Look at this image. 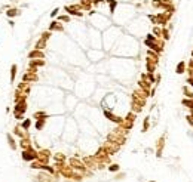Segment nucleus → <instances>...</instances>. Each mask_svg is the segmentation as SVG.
I'll list each match as a JSON object with an SVG mask.
<instances>
[{
    "instance_id": "1",
    "label": "nucleus",
    "mask_w": 193,
    "mask_h": 182,
    "mask_svg": "<svg viewBox=\"0 0 193 182\" xmlns=\"http://www.w3.org/2000/svg\"><path fill=\"white\" fill-rule=\"evenodd\" d=\"M21 157H22V160L24 161H34V160H37V151L34 150L33 147L27 148V150H22L21 151Z\"/></svg>"
},
{
    "instance_id": "2",
    "label": "nucleus",
    "mask_w": 193,
    "mask_h": 182,
    "mask_svg": "<svg viewBox=\"0 0 193 182\" xmlns=\"http://www.w3.org/2000/svg\"><path fill=\"white\" fill-rule=\"evenodd\" d=\"M27 111V96H24L21 101L15 102V107H13V112H18V114H24Z\"/></svg>"
},
{
    "instance_id": "3",
    "label": "nucleus",
    "mask_w": 193,
    "mask_h": 182,
    "mask_svg": "<svg viewBox=\"0 0 193 182\" xmlns=\"http://www.w3.org/2000/svg\"><path fill=\"white\" fill-rule=\"evenodd\" d=\"M70 166L73 167L74 172L79 170V173H83V172L86 170V166L83 164V161H80V160H77V159H70Z\"/></svg>"
},
{
    "instance_id": "4",
    "label": "nucleus",
    "mask_w": 193,
    "mask_h": 182,
    "mask_svg": "<svg viewBox=\"0 0 193 182\" xmlns=\"http://www.w3.org/2000/svg\"><path fill=\"white\" fill-rule=\"evenodd\" d=\"M49 157H51V151L49 150H40V151H37V160L42 161L43 164H48Z\"/></svg>"
},
{
    "instance_id": "5",
    "label": "nucleus",
    "mask_w": 193,
    "mask_h": 182,
    "mask_svg": "<svg viewBox=\"0 0 193 182\" xmlns=\"http://www.w3.org/2000/svg\"><path fill=\"white\" fill-rule=\"evenodd\" d=\"M37 80H39V76H37V73H31L30 70L27 71V73H24V76H22V82L25 83H36Z\"/></svg>"
},
{
    "instance_id": "6",
    "label": "nucleus",
    "mask_w": 193,
    "mask_h": 182,
    "mask_svg": "<svg viewBox=\"0 0 193 182\" xmlns=\"http://www.w3.org/2000/svg\"><path fill=\"white\" fill-rule=\"evenodd\" d=\"M104 150H106V153L109 154H115L117 150H119V144H116V142H111V141H109V142H106V145H104Z\"/></svg>"
},
{
    "instance_id": "7",
    "label": "nucleus",
    "mask_w": 193,
    "mask_h": 182,
    "mask_svg": "<svg viewBox=\"0 0 193 182\" xmlns=\"http://www.w3.org/2000/svg\"><path fill=\"white\" fill-rule=\"evenodd\" d=\"M12 135H13V136H17L18 139H22V138H25V136H30V135H28V132H27V130H24L22 127H21V126H19V124L13 127Z\"/></svg>"
},
{
    "instance_id": "8",
    "label": "nucleus",
    "mask_w": 193,
    "mask_h": 182,
    "mask_svg": "<svg viewBox=\"0 0 193 182\" xmlns=\"http://www.w3.org/2000/svg\"><path fill=\"white\" fill-rule=\"evenodd\" d=\"M36 178L39 182H57L54 178H52V173H43V172H40Z\"/></svg>"
},
{
    "instance_id": "9",
    "label": "nucleus",
    "mask_w": 193,
    "mask_h": 182,
    "mask_svg": "<svg viewBox=\"0 0 193 182\" xmlns=\"http://www.w3.org/2000/svg\"><path fill=\"white\" fill-rule=\"evenodd\" d=\"M82 9L80 7V5H73V6H66V11L68 12V13H71V15H76V16H82L83 13L82 12H79Z\"/></svg>"
},
{
    "instance_id": "10",
    "label": "nucleus",
    "mask_w": 193,
    "mask_h": 182,
    "mask_svg": "<svg viewBox=\"0 0 193 182\" xmlns=\"http://www.w3.org/2000/svg\"><path fill=\"white\" fill-rule=\"evenodd\" d=\"M28 59H45V53H43V50L33 49L31 52H28Z\"/></svg>"
},
{
    "instance_id": "11",
    "label": "nucleus",
    "mask_w": 193,
    "mask_h": 182,
    "mask_svg": "<svg viewBox=\"0 0 193 182\" xmlns=\"http://www.w3.org/2000/svg\"><path fill=\"white\" fill-rule=\"evenodd\" d=\"M45 64H46L45 59H30V62H28V68H34V70H37L39 67H43Z\"/></svg>"
},
{
    "instance_id": "12",
    "label": "nucleus",
    "mask_w": 193,
    "mask_h": 182,
    "mask_svg": "<svg viewBox=\"0 0 193 182\" xmlns=\"http://www.w3.org/2000/svg\"><path fill=\"white\" fill-rule=\"evenodd\" d=\"M21 15V9H18V7H9V9H6V16L9 18V19H12V18H17Z\"/></svg>"
},
{
    "instance_id": "13",
    "label": "nucleus",
    "mask_w": 193,
    "mask_h": 182,
    "mask_svg": "<svg viewBox=\"0 0 193 182\" xmlns=\"http://www.w3.org/2000/svg\"><path fill=\"white\" fill-rule=\"evenodd\" d=\"M6 139H7V144H9V148H11L12 151H15V150L18 148V145H17V141H15L13 135L12 133H6Z\"/></svg>"
},
{
    "instance_id": "14",
    "label": "nucleus",
    "mask_w": 193,
    "mask_h": 182,
    "mask_svg": "<svg viewBox=\"0 0 193 182\" xmlns=\"http://www.w3.org/2000/svg\"><path fill=\"white\" fill-rule=\"evenodd\" d=\"M30 147H31L30 136H25L22 139H19V148H21V150H27V148H30Z\"/></svg>"
},
{
    "instance_id": "15",
    "label": "nucleus",
    "mask_w": 193,
    "mask_h": 182,
    "mask_svg": "<svg viewBox=\"0 0 193 182\" xmlns=\"http://www.w3.org/2000/svg\"><path fill=\"white\" fill-rule=\"evenodd\" d=\"M62 30H64V27L60 21H52L49 25V31H62Z\"/></svg>"
},
{
    "instance_id": "16",
    "label": "nucleus",
    "mask_w": 193,
    "mask_h": 182,
    "mask_svg": "<svg viewBox=\"0 0 193 182\" xmlns=\"http://www.w3.org/2000/svg\"><path fill=\"white\" fill-rule=\"evenodd\" d=\"M104 116L109 118V120H111V122H115V123H117V124L122 123V118L117 117V116H115V114H111L110 111H104Z\"/></svg>"
},
{
    "instance_id": "17",
    "label": "nucleus",
    "mask_w": 193,
    "mask_h": 182,
    "mask_svg": "<svg viewBox=\"0 0 193 182\" xmlns=\"http://www.w3.org/2000/svg\"><path fill=\"white\" fill-rule=\"evenodd\" d=\"M46 41L48 40H45L43 37H40L39 40L36 41V45H34V49H39V50H43L45 47H46Z\"/></svg>"
},
{
    "instance_id": "18",
    "label": "nucleus",
    "mask_w": 193,
    "mask_h": 182,
    "mask_svg": "<svg viewBox=\"0 0 193 182\" xmlns=\"http://www.w3.org/2000/svg\"><path fill=\"white\" fill-rule=\"evenodd\" d=\"M17 71H18V65L12 64V67H11V83H15V79H17Z\"/></svg>"
},
{
    "instance_id": "19",
    "label": "nucleus",
    "mask_w": 193,
    "mask_h": 182,
    "mask_svg": "<svg viewBox=\"0 0 193 182\" xmlns=\"http://www.w3.org/2000/svg\"><path fill=\"white\" fill-rule=\"evenodd\" d=\"M19 126H21L24 130H27V132H28V130H30V127H31V120H30V118H24V120H22V123L19 124Z\"/></svg>"
},
{
    "instance_id": "20",
    "label": "nucleus",
    "mask_w": 193,
    "mask_h": 182,
    "mask_svg": "<svg viewBox=\"0 0 193 182\" xmlns=\"http://www.w3.org/2000/svg\"><path fill=\"white\" fill-rule=\"evenodd\" d=\"M45 124H46V118H37L36 122V129L37 130H42L45 127Z\"/></svg>"
},
{
    "instance_id": "21",
    "label": "nucleus",
    "mask_w": 193,
    "mask_h": 182,
    "mask_svg": "<svg viewBox=\"0 0 193 182\" xmlns=\"http://www.w3.org/2000/svg\"><path fill=\"white\" fill-rule=\"evenodd\" d=\"M46 117H48V116H46L45 111H36L34 114H33V118H36V120L37 118H46Z\"/></svg>"
},
{
    "instance_id": "22",
    "label": "nucleus",
    "mask_w": 193,
    "mask_h": 182,
    "mask_svg": "<svg viewBox=\"0 0 193 182\" xmlns=\"http://www.w3.org/2000/svg\"><path fill=\"white\" fill-rule=\"evenodd\" d=\"M54 160L57 161V163H62V161H66V155H62V154H55Z\"/></svg>"
},
{
    "instance_id": "23",
    "label": "nucleus",
    "mask_w": 193,
    "mask_h": 182,
    "mask_svg": "<svg viewBox=\"0 0 193 182\" xmlns=\"http://www.w3.org/2000/svg\"><path fill=\"white\" fill-rule=\"evenodd\" d=\"M184 67H186V64H184V62H180V64H178V67H177V73H178V74L184 73Z\"/></svg>"
},
{
    "instance_id": "24",
    "label": "nucleus",
    "mask_w": 193,
    "mask_h": 182,
    "mask_svg": "<svg viewBox=\"0 0 193 182\" xmlns=\"http://www.w3.org/2000/svg\"><path fill=\"white\" fill-rule=\"evenodd\" d=\"M119 169H120V167H119V164H110L109 166V170L110 172H117Z\"/></svg>"
},
{
    "instance_id": "25",
    "label": "nucleus",
    "mask_w": 193,
    "mask_h": 182,
    "mask_svg": "<svg viewBox=\"0 0 193 182\" xmlns=\"http://www.w3.org/2000/svg\"><path fill=\"white\" fill-rule=\"evenodd\" d=\"M58 21H60V22H68V21H70V18L67 16V15H62V16L58 18Z\"/></svg>"
},
{
    "instance_id": "26",
    "label": "nucleus",
    "mask_w": 193,
    "mask_h": 182,
    "mask_svg": "<svg viewBox=\"0 0 193 182\" xmlns=\"http://www.w3.org/2000/svg\"><path fill=\"white\" fill-rule=\"evenodd\" d=\"M13 117L17 120H24V114H18V112H13Z\"/></svg>"
},
{
    "instance_id": "27",
    "label": "nucleus",
    "mask_w": 193,
    "mask_h": 182,
    "mask_svg": "<svg viewBox=\"0 0 193 182\" xmlns=\"http://www.w3.org/2000/svg\"><path fill=\"white\" fill-rule=\"evenodd\" d=\"M149 129V118H146L144 120V126H143V132H147Z\"/></svg>"
},
{
    "instance_id": "28",
    "label": "nucleus",
    "mask_w": 193,
    "mask_h": 182,
    "mask_svg": "<svg viewBox=\"0 0 193 182\" xmlns=\"http://www.w3.org/2000/svg\"><path fill=\"white\" fill-rule=\"evenodd\" d=\"M58 12H60V9H58V7H57V9H54V11L51 12V18H55L57 15H58Z\"/></svg>"
},
{
    "instance_id": "29",
    "label": "nucleus",
    "mask_w": 193,
    "mask_h": 182,
    "mask_svg": "<svg viewBox=\"0 0 193 182\" xmlns=\"http://www.w3.org/2000/svg\"><path fill=\"white\" fill-rule=\"evenodd\" d=\"M184 105H190V108H193V101H184Z\"/></svg>"
},
{
    "instance_id": "30",
    "label": "nucleus",
    "mask_w": 193,
    "mask_h": 182,
    "mask_svg": "<svg viewBox=\"0 0 193 182\" xmlns=\"http://www.w3.org/2000/svg\"><path fill=\"white\" fill-rule=\"evenodd\" d=\"M153 33H155V34H157V36H159V34H160V33H162V31H160V30H159V28H155V30H153Z\"/></svg>"
},
{
    "instance_id": "31",
    "label": "nucleus",
    "mask_w": 193,
    "mask_h": 182,
    "mask_svg": "<svg viewBox=\"0 0 193 182\" xmlns=\"http://www.w3.org/2000/svg\"><path fill=\"white\" fill-rule=\"evenodd\" d=\"M9 27H12V28H13V27H15V22H13L12 19H11V21H9Z\"/></svg>"
},
{
    "instance_id": "32",
    "label": "nucleus",
    "mask_w": 193,
    "mask_h": 182,
    "mask_svg": "<svg viewBox=\"0 0 193 182\" xmlns=\"http://www.w3.org/2000/svg\"><path fill=\"white\" fill-rule=\"evenodd\" d=\"M189 83H190V84L193 86V79H190V80H189Z\"/></svg>"
},
{
    "instance_id": "33",
    "label": "nucleus",
    "mask_w": 193,
    "mask_h": 182,
    "mask_svg": "<svg viewBox=\"0 0 193 182\" xmlns=\"http://www.w3.org/2000/svg\"><path fill=\"white\" fill-rule=\"evenodd\" d=\"M150 182H155V181H150Z\"/></svg>"
}]
</instances>
